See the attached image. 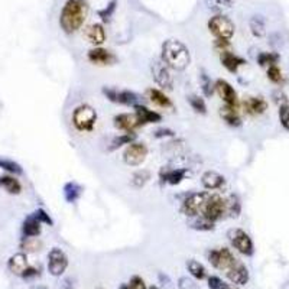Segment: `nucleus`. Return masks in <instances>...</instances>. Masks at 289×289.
Here are the masks:
<instances>
[{"label":"nucleus","mask_w":289,"mask_h":289,"mask_svg":"<svg viewBox=\"0 0 289 289\" xmlns=\"http://www.w3.org/2000/svg\"><path fill=\"white\" fill-rule=\"evenodd\" d=\"M87 13V0H67L59 14V26L67 35H71L83 26Z\"/></svg>","instance_id":"1"},{"label":"nucleus","mask_w":289,"mask_h":289,"mask_svg":"<svg viewBox=\"0 0 289 289\" xmlns=\"http://www.w3.org/2000/svg\"><path fill=\"white\" fill-rule=\"evenodd\" d=\"M161 59L174 71H184L191 62L190 49L178 39H168L162 43Z\"/></svg>","instance_id":"2"},{"label":"nucleus","mask_w":289,"mask_h":289,"mask_svg":"<svg viewBox=\"0 0 289 289\" xmlns=\"http://www.w3.org/2000/svg\"><path fill=\"white\" fill-rule=\"evenodd\" d=\"M97 119H98L97 111L90 104H80L78 107L74 109L71 116L72 126L78 132H93Z\"/></svg>","instance_id":"3"},{"label":"nucleus","mask_w":289,"mask_h":289,"mask_svg":"<svg viewBox=\"0 0 289 289\" xmlns=\"http://www.w3.org/2000/svg\"><path fill=\"white\" fill-rule=\"evenodd\" d=\"M226 214H227V200L220 197L219 194H208L200 216L213 223H217L221 219H224Z\"/></svg>","instance_id":"4"},{"label":"nucleus","mask_w":289,"mask_h":289,"mask_svg":"<svg viewBox=\"0 0 289 289\" xmlns=\"http://www.w3.org/2000/svg\"><path fill=\"white\" fill-rule=\"evenodd\" d=\"M208 30L214 35L216 39L230 41L234 35L236 26L234 23L224 14H216L208 20Z\"/></svg>","instance_id":"5"},{"label":"nucleus","mask_w":289,"mask_h":289,"mask_svg":"<svg viewBox=\"0 0 289 289\" xmlns=\"http://www.w3.org/2000/svg\"><path fill=\"white\" fill-rule=\"evenodd\" d=\"M207 259L211 263L213 268L221 272H227L233 268L234 265L239 262V259L233 255V252L227 248L211 249L207 253Z\"/></svg>","instance_id":"6"},{"label":"nucleus","mask_w":289,"mask_h":289,"mask_svg":"<svg viewBox=\"0 0 289 289\" xmlns=\"http://www.w3.org/2000/svg\"><path fill=\"white\" fill-rule=\"evenodd\" d=\"M227 239L230 242V245L233 246L239 253L245 255V256H253L255 253V245H253V240L252 237L249 236V233H246L243 229H230L227 232Z\"/></svg>","instance_id":"7"},{"label":"nucleus","mask_w":289,"mask_h":289,"mask_svg":"<svg viewBox=\"0 0 289 289\" xmlns=\"http://www.w3.org/2000/svg\"><path fill=\"white\" fill-rule=\"evenodd\" d=\"M149 149L143 142H132L127 145V148L123 152V162L127 166H139L142 165L148 158Z\"/></svg>","instance_id":"8"},{"label":"nucleus","mask_w":289,"mask_h":289,"mask_svg":"<svg viewBox=\"0 0 289 289\" xmlns=\"http://www.w3.org/2000/svg\"><path fill=\"white\" fill-rule=\"evenodd\" d=\"M208 193H190L185 195V198L181 203V211L184 216L195 219L201 214L203 206L206 203Z\"/></svg>","instance_id":"9"},{"label":"nucleus","mask_w":289,"mask_h":289,"mask_svg":"<svg viewBox=\"0 0 289 289\" xmlns=\"http://www.w3.org/2000/svg\"><path fill=\"white\" fill-rule=\"evenodd\" d=\"M101 93L104 97L116 104H122V106H136L140 97L136 93L130 91V90H117V88H111V87H103Z\"/></svg>","instance_id":"10"},{"label":"nucleus","mask_w":289,"mask_h":289,"mask_svg":"<svg viewBox=\"0 0 289 289\" xmlns=\"http://www.w3.org/2000/svg\"><path fill=\"white\" fill-rule=\"evenodd\" d=\"M68 268V256L59 248H52L48 253V272L52 276H61Z\"/></svg>","instance_id":"11"},{"label":"nucleus","mask_w":289,"mask_h":289,"mask_svg":"<svg viewBox=\"0 0 289 289\" xmlns=\"http://www.w3.org/2000/svg\"><path fill=\"white\" fill-rule=\"evenodd\" d=\"M152 77L155 83L164 90H172L174 87V77L171 74V68L166 65L162 59H158L152 64Z\"/></svg>","instance_id":"12"},{"label":"nucleus","mask_w":289,"mask_h":289,"mask_svg":"<svg viewBox=\"0 0 289 289\" xmlns=\"http://www.w3.org/2000/svg\"><path fill=\"white\" fill-rule=\"evenodd\" d=\"M216 93L220 96V98L224 101V106H229V107H233L237 109L240 107V101H239V96L234 90V87L229 81L219 78L216 81Z\"/></svg>","instance_id":"13"},{"label":"nucleus","mask_w":289,"mask_h":289,"mask_svg":"<svg viewBox=\"0 0 289 289\" xmlns=\"http://www.w3.org/2000/svg\"><path fill=\"white\" fill-rule=\"evenodd\" d=\"M113 124L117 130L123 133H135L139 127H142V123L136 114L130 113H119L113 117Z\"/></svg>","instance_id":"14"},{"label":"nucleus","mask_w":289,"mask_h":289,"mask_svg":"<svg viewBox=\"0 0 289 289\" xmlns=\"http://www.w3.org/2000/svg\"><path fill=\"white\" fill-rule=\"evenodd\" d=\"M87 59H88L91 64L100 65V67L113 65V64L117 61V58H116V55H114L111 51L104 49V48H101V46H96V48L90 49V51L87 52Z\"/></svg>","instance_id":"15"},{"label":"nucleus","mask_w":289,"mask_h":289,"mask_svg":"<svg viewBox=\"0 0 289 289\" xmlns=\"http://www.w3.org/2000/svg\"><path fill=\"white\" fill-rule=\"evenodd\" d=\"M226 276H227V279H229L232 284L239 285V287L246 285L249 282V279H250V274H249L248 266L240 261L237 262L230 271L226 272Z\"/></svg>","instance_id":"16"},{"label":"nucleus","mask_w":289,"mask_h":289,"mask_svg":"<svg viewBox=\"0 0 289 289\" xmlns=\"http://www.w3.org/2000/svg\"><path fill=\"white\" fill-rule=\"evenodd\" d=\"M243 110L249 116H261L263 113H266L269 104L263 97H248L243 100L242 103Z\"/></svg>","instance_id":"17"},{"label":"nucleus","mask_w":289,"mask_h":289,"mask_svg":"<svg viewBox=\"0 0 289 289\" xmlns=\"http://www.w3.org/2000/svg\"><path fill=\"white\" fill-rule=\"evenodd\" d=\"M220 62H221V65L227 69L229 72H232V74H236L240 67H243V65H246V64H248L245 58L236 55V54H233L232 51H224V52H220Z\"/></svg>","instance_id":"18"},{"label":"nucleus","mask_w":289,"mask_h":289,"mask_svg":"<svg viewBox=\"0 0 289 289\" xmlns=\"http://www.w3.org/2000/svg\"><path fill=\"white\" fill-rule=\"evenodd\" d=\"M226 184V178L224 175H221L217 171H206L201 175V185L208 190V191H216L223 188V185Z\"/></svg>","instance_id":"19"},{"label":"nucleus","mask_w":289,"mask_h":289,"mask_svg":"<svg viewBox=\"0 0 289 289\" xmlns=\"http://www.w3.org/2000/svg\"><path fill=\"white\" fill-rule=\"evenodd\" d=\"M133 109H135V114L138 116V119L140 120L142 126L162 122L161 113L151 110L149 107H146V106H143V104H136V106H133Z\"/></svg>","instance_id":"20"},{"label":"nucleus","mask_w":289,"mask_h":289,"mask_svg":"<svg viewBox=\"0 0 289 289\" xmlns=\"http://www.w3.org/2000/svg\"><path fill=\"white\" fill-rule=\"evenodd\" d=\"M188 174V169L185 168H172V169H162L159 174V178L162 182H166L169 185H178L181 184Z\"/></svg>","instance_id":"21"},{"label":"nucleus","mask_w":289,"mask_h":289,"mask_svg":"<svg viewBox=\"0 0 289 289\" xmlns=\"http://www.w3.org/2000/svg\"><path fill=\"white\" fill-rule=\"evenodd\" d=\"M146 96L151 100L152 103L161 109H174V103L169 97L166 96L162 90H158V88H148L146 90Z\"/></svg>","instance_id":"22"},{"label":"nucleus","mask_w":289,"mask_h":289,"mask_svg":"<svg viewBox=\"0 0 289 289\" xmlns=\"http://www.w3.org/2000/svg\"><path fill=\"white\" fill-rule=\"evenodd\" d=\"M7 268H9V271L13 275L22 278V275L25 274V271L29 268L28 256L25 253H16L7 262Z\"/></svg>","instance_id":"23"},{"label":"nucleus","mask_w":289,"mask_h":289,"mask_svg":"<svg viewBox=\"0 0 289 289\" xmlns=\"http://www.w3.org/2000/svg\"><path fill=\"white\" fill-rule=\"evenodd\" d=\"M84 35L93 45H101L106 41V30H104V26L100 23H93L87 26L84 30Z\"/></svg>","instance_id":"24"},{"label":"nucleus","mask_w":289,"mask_h":289,"mask_svg":"<svg viewBox=\"0 0 289 289\" xmlns=\"http://www.w3.org/2000/svg\"><path fill=\"white\" fill-rule=\"evenodd\" d=\"M83 193L84 188L78 182H75V181H69V182H67V184L64 185V188H62L64 198H65V201H67L68 204L77 203V201L81 198Z\"/></svg>","instance_id":"25"},{"label":"nucleus","mask_w":289,"mask_h":289,"mask_svg":"<svg viewBox=\"0 0 289 289\" xmlns=\"http://www.w3.org/2000/svg\"><path fill=\"white\" fill-rule=\"evenodd\" d=\"M41 221L38 220L33 214L28 216L22 224V234L23 237H38L41 234Z\"/></svg>","instance_id":"26"},{"label":"nucleus","mask_w":289,"mask_h":289,"mask_svg":"<svg viewBox=\"0 0 289 289\" xmlns=\"http://www.w3.org/2000/svg\"><path fill=\"white\" fill-rule=\"evenodd\" d=\"M220 116L221 119L229 124L232 127H240L243 122H242V117L239 114V110L237 109H233V107H229V106H224L220 109Z\"/></svg>","instance_id":"27"},{"label":"nucleus","mask_w":289,"mask_h":289,"mask_svg":"<svg viewBox=\"0 0 289 289\" xmlns=\"http://www.w3.org/2000/svg\"><path fill=\"white\" fill-rule=\"evenodd\" d=\"M0 187L6 191V193L12 194V195H17L22 193V184L19 182V179L14 178L12 175H3L0 177Z\"/></svg>","instance_id":"28"},{"label":"nucleus","mask_w":289,"mask_h":289,"mask_svg":"<svg viewBox=\"0 0 289 289\" xmlns=\"http://www.w3.org/2000/svg\"><path fill=\"white\" fill-rule=\"evenodd\" d=\"M187 269H188L190 275L193 276L194 279H197V281H203V279L207 278L206 268L203 266V263H200L195 259H190V261L187 262Z\"/></svg>","instance_id":"29"},{"label":"nucleus","mask_w":289,"mask_h":289,"mask_svg":"<svg viewBox=\"0 0 289 289\" xmlns=\"http://www.w3.org/2000/svg\"><path fill=\"white\" fill-rule=\"evenodd\" d=\"M249 26H250V30H252L253 36H256V38L265 36V33H266V25H265V19H263L262 16H258V14L252 16V17H250V22H249Z\"/></svg>","instance_id":"30"},{"label":"nucleus","mask_w":289,"mask_h":289,"mask_svg":"<svg viewBox=\"0 0 289 289\" xmlns=\"http://www.w3.org/2000/svg\"><path fill=\"white\" fill-rule=\"evenodd\" d=\"M200 87L204 97H213V94L216 93V83L210 78L206 71L200 72Z\"/></svg>","instance_id":"31"},{"label":"nucleus","mask_w":289,"mask_h":289,"mask_svg":"<svg viewBox=\"0 0 289 289\" xmlns=\"http://www.w3.org/2000/svg\"><path fill=\"white\" fill-rule=\"evenodd\" d=\"M136 133H122V135H117L116 138H113L110 146H109V151H116L119 148H122L124 145H130L132 142L136 140Z\"/></svg>","instance_id":"32"},{"label":"nucleus","mask_w":289,"mask_h":289,"mask_svg":"<svg viewBox=\"0 0 289 289\" xmlns=\"http://www.w3.org/2000/svg\"><path fill=\"white\" fill-rule=\"evenodd\" d=\"M279 59H281V55L278 52H261L258 55V64L261 67L269 68L271 65H278Z\"/></svg>","instance_id":"33"},{"label":"nucleus","mask_w":289,"mask_h":289,"mask_svg":"<svg viewBox=\"0 0 289 289\" xmlns=\"http://www.w3.org/2000/svg\"><path fill=\"white\" fill-rule=\"evenodd\" d=\"M151 178L152 174L148 169H139L138 172H135L133 177H132V185L135 188H142L151 181Z\"/></svg>","instance_id":"34"},{"label":"nucleus","mask_w":289,"mask_h":289,"mask_svg":"<svg viewBox=\"0 0 289 289\" xmlns=\"http://www.w3.org/2000/svg\"><path fill=\"white\" fill-rule=\"evenodd\" d=\"M187 101L190 103L191 109L198 114H207V104L206 100L203 97L197 96V94H191L187 97Z\"/></svg>","instance_id":"35"},{"label":"nucleus","mask_w":289,"mask_h":289,"mask_svg":"<svg viewBox=\"0 0 289 289\" xmlns=\"http://www.w3.org/2000/svg\"><path fill=\"white\" fill-rule=\"evenodd\" d=\"M190 227L194 229V230H197V232H211V230L216 229V223L207 220V219L200 216V217H195V219H194V221L191 223Z\"/></svg>","instance_id":"36"},{"label":"nucleus","mask_w":289,"mask_h":289,"mask_svg":"<svg viewBox=\"0 0 289 289\" xmlns=\"http://www.w3.org/2000/svg\"><path fill=\"white\" fill-rule=\"evenodd\" d=\"M242 213V204L237 195L232 194L227 198V214H230V217H239Z\"/></svg>","instance_id":"37"},{"label":"nucleus","mask_w":289,"mask_h":289,"mask_svg":"<svg viewBox=\"0 0 289 289\" xmlns=\"http://www.w3.org/2000/svg\"><path fill=\"white\" fill-rule=\"evenodd\" d=\"M0 169H4V171H7L9 174H13V175H22L23 174L22 166L16 164L14 161H9V159H0Z\"/></svg>","instance_id":"38"},{"label":"nucleus","mask_w":289,"mask_h":289,"mask_svg":"<svg viewBox=\"0 0 289 289\" xmlns=\"http://www.w3.org/2000/svg\"><path fill=\"white\" fill-rule=\"evenodd\" d=\"M266 75H268V80L274 84H282L285 81L284 74H282V71L278 65H271L269 68L266 69Z\"/></svg>","instance_id":"39"},{"label":"nucleus","mask_w":289,"mask_h":289,"mask_svg":"<svg viewBox=\"0 0 289 289\" xmlns=\"http://www.w3.org/2000/svg\"><path fill=\"white\" fill-rule=\"evenodd\" d=\"M232 4H233V0H206V6L210 10L229 9Z\"/></svg>","instance_id":"40"},{"label":"nucleus","mask_w":289,"mask_h":289,"mask_svg":"<svg viewBox=\"0 0 289 289\" xmlns=\"http://www.w3.org/2000/svg\"><path fill=\"white\" fill-rule=\"evenodd\" d=\"M208 288L210 289H237L230 284H226L219 276H210L208 278Z\"/></svg>","instance_id":"41"},{"label":"nucleus","mask_w":289,"mask_h":289,"mask_svg":"<svg viewBox=\"0 0 289 289\" xmlns=\"http://www.w3.org/2000/svg\"><path fill=\"white\" fill-rule=\"evenodd\" d=\"M279 122L282 124V127L289 132V104L284 103L279 107Z\"/></svg>","instance_id":"42"},{"label":"nucleus","mask_w":289,"mask_h":289,"mask_svg":"<svg viewBox=\"0 0 289 289\" xmlns=\"http://www.w3.org/2000/svg\"><path fill=\"white\" fill-rule=\"evenodd\" d=\"M178 288L179 289H200L198 287V284L191 279V278H188V276H181L178 279Z\"/></svg>","instance_id":"43"},{"label":"nucleus","mask_w":289,"mask_h":289,"mask_svg":"<svg viewBox=\"0 0 289 289\" xmlns=\"http://www.w3.org/2000/svg\"><path fill=\"white\" fill-rule=\"evenodd\" d=\"M33 216L38 219V220L43 223V224H48V226H54V220L49 217V214L43 210V208H38L35 213H33Z\"/></svg>","instance_id":"44"},{"label":"nucleus","mask_w":289,"mask_h":289,"mask_svg":"<svg viewBox=\"0 0 289 289\" xmlns=\"http://www.w3.org/2000/svg\"><path fill=\"white\" fill-rule=\"evenodd\" d=\"M25 239V242H23V248H26L30 252H36V250H39L41 248V243L38 242V239L36 237H23Z\"/></svg>","instance_id":"45"},{"label":"nucleus","mask_w":289,"mask_h":289,"mask_svg":"<svg viewBox=\"0 0 289 289\" xmlns=\"http://www.w3.org/2000/svg\"><path fill=\"white\" fill-rule=\"evenodd\" d=\"M127 285H129V288L130 289H148L146 284H145V281L138 275L132 276Z\"/></svg>","instance_id":"46"},{"label":"nucleus","mask_w":289,"mask_h":289,"mask_svg":"<svg viewBox=\"0 0 289 289\" xmlns=\"http://www.w3.org/2000/svg\"><path fill=\"white\" fill-rule=\"evenodd\" d=\"M116 0H113L110 4L106 7V9H103V10H98V16L106 22V20H109L111 17V14H113V12H114V9H116Z\"/></svg>","instance_id":"47"},{"label":"nucleus","mask_w":289,"mask_h":289,"mask_svg":"<svg viewBox=\"0 0 289 289\" xmlns=\"http://www.w3.org/2000/svg\"><path fill=\"white\" fill-rule=\"evenodd\" d=\"M153 136L156 139H164V138H174L175 136V132L172 129H168V127H162V129H158Z\"/></svg>","instance_id":"48"},{"label":"nucleus","mask_w":289,"mask_h":289,"mask_svg":"<svg viewBox=\"0 0 289 289\" xmlns=\"http://www.w3.org/2000/svg\"><path fill=\"white\" fill-rule=\"evenodd\" d=\"M38 275H39V269H36L33 266H29L28 269L25 271V274L22 275V279H32V278H35V276Z\"/></svg>","instance_id":"49"},{"label":"nucleus","mask_w":289,"mask_h":289,"mask_svg":"<svg viewBox=\"0 0 289 289\" xmlns=\"http://www.w3.org/2000/svg\"><path fill=\"white\" fill-rule=\"evenodd\" d=\"M159 279H161V282L165 285V282H166V285H169L171 284V281H169V278L166 275H164V274H159Z\"/></svg>","instance_id":"50"},{"label":"nucleus","mask_w":289,"mask_h":289,"mask_svg":"<svg viewBox=\"0 0 289 289\" xmlns=\"http://www.w3.org/2000/svg\"><path fill=\"white\" fill-rule=\"evenodd\" d=\"M119 289H130V288H129V285H127V284H122V285L119 287Z\"/></svg>","instance_id":"51"},{"label":"nucleus","mask_w":289,"mask_h":289,"mask_svg":"<svg viewBox=\"0 0 289 289\" xmlns=\"http://www.w3.org/2000/svg\"><path fill=\"white\" fill-rule=\"evenodd\" d=\"M148 289H161L159 287H156V285H152V287H149Z\"/></svg>","instance_id":"52"}]
</instances>
